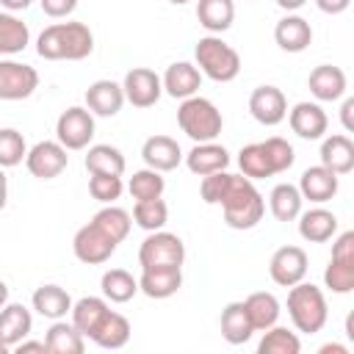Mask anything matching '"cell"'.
Here are the masks:
<instances>
[{
	"label": "cell",
	"mask_w": 354,
	"mask_h": 354,
	"mask_svg": "<svg viewBox=\"0 0 354 354\" xmlns=\"http://www.w3.org/2000/svg\"><path fill=\"white\" fill-rule=\"evenodd\" d=\"M36 53L44 61H83L94 53V33L86 22H55L39 33Z\"/></svg>",
	"instance_id": "obj_1"
},
{
	"label": "cell",
	"mask_w": 354,
	"mask_h": 354,
	"mask_svg": "<svg viewBox=\"0 0 354 354\" xmlns=\"http://www.w3.org/2000/svg\"><path fill=\"white\" fill-rule=\"evenodd\" d=\"M221 210H224L227 227H232V230H252V227H257L263 221L266 199L254 188V180H249L243 174H235L227 196L221 199Z\"/></svg>",
	"instance_id": "obj_2"
},
{
	"label": "cell",
	"mask_w": 354,
	"mask_h": 354,
	"mask_svg": "<svg viewBox=\"0 0 354 354\" xmlns=\"http://www.w3.org/2000/svg\"><path fill=\"white\" fill-rule=\"evenodd\" d=\"M288 315H290V324L296 332L301 335H315L326 326V318H329V304H326V296L318 285L313 282H296L290 285L288 290Z\"/></svg>",
	"instance_id": "obj_3"
},
{
	"label": "cell",
	"mask_w": 354,
	"mask_h": 354,
	"mask_svg": "<svg viewBox=\"0 0 354 354\" xmlns=\"http://www.w3.org/2000/svg\"><path fill=\"white\" fill-rule=\"evenodd\" d=\"M177 124L180 130L194 141V144H202V141H216L221 136V127H224V116L221 111L216 108L213 100L207 97H185L177 108Z\"/></svg>",
	"instance_id": "obj_4"
},
{
	"label": "cell",
	"mask_w": 354,
	"mask_h": 354,
	"mask_svg": "<svg viewBox=\"0 0 354 354\" xmlns=\"http://www.w3.org/2000/svg\"><path fill=\"white\" fill-rule=\"evenodd\" d=\"M194 58H196V69L205 77L216 80V83H230L241 72V55H238V50L232 44H227L216 33H207V36H202L196 41Z\"/></svg>",
	"instance_id": "obj_5"
},
{
	"label": "cell",
	"mask_w": 354,
	"mask_h": 354,
	"mask_svg": "<svg viewBox=\"0 0 354 354\" xmlns=\"http://www.w3.org/2000/svg\"><path fill=\"white\" fill-rule=\"evenodd\" d=\"M183 263H185V243L174 232L155 230L138 246L141 268H183Z\"/></svg>",
	"instance_id": "obj_6"
},
{
	"label": "cell",
	"mask_w": 354,
	"mask_h": 354,
	"mask_svg": "<svg viewBox=\"0 0 354 354\" xmlns=\"http://www.w3.org/2000/svg\"><path fill=\"white\" fill-rule=\"evenodd\" d=\"M94 138V113L83 105L66 108L55 122V141L66 149H86Z\"/></svg>",
	"instance_id": "obj_7"
},
{
	"label": "cell",
	"mask_w": 354,
	"mask_h": 354,
	"mask_svg": "<svg viewBox=\"0 0 354 354\" xmlns=\"http://www.w3.org/2000/svg\"><path fill=\"white\" fill-rule=\"evenodd\" d=\"M36 88H39V72L30 64L0 58V100L6 102L28 100Z\"/></svg>",
	"instance_id": "obj_8"
},
{
	"label": "cell",
	"mask_w": 354,
	"mask_h": 354,
	"mask_svg": "<svg viewBox=\"0 0 354 354\" xmlns=\"http://www.w3.org/2000/svg\"><path fill=\"white\" fill-rule=\"evenodd\" d=\"M122 91H124V102H130L133 108H152L163 94V83L155 69L133 66L122 80Z\"/></svg>",
	"instance_id": "obj_9"
},
{
	"label": "cell",
	"mask_w": 354,
	"mask_h": 354,
	"mask_svg": "<svg viewBox=\"0 0 354 354\" xmlns=\"http://www.w3.org/2000/svg\"><path fill=\"white\" fill-rule=\"evenodd\" d=\"M69 149L61 147L58 141H39L28 149L25 166L36 180H55L66 166H69Z\"/></svg>",
	"instance_id": "obj_10"
},
{
	"label": "cell",
	"mask_w": 354,
	"mask_h": 354,
	"mask_svg": "<svg viewBox=\"0 0 354 354\" xmlns=\"http://www.w3.org/2000/svg\"><path fill=\"white\" fill-rule=\"evenodd\" d=\"M307 266H310L307 252L301 246L288 243V246H279L271 254V260H268V277L279 288H290V285H296V282H301L307 277Z\"/></svg>",
	"instance_id": "obj_11"
},
{
	"label": "cell",
	"mask_w": 354,
	"mask_h": 354,
	"mask_svg": "<svg viewBox=\"0 0 354 354\" xmlns=\"http://www.w3.org/2000/svg\"><path fill=\"white\" fill-rule=\"evenodd\" d=\"M116 241H111L105 232H100L91 221L88 224H83L77 232H75V238H72V252H75V257L80 260V263H86V266H102V263H108L111 260V254L116 252Z\"/></svg>",
	"instance_id": "obj_12"
},
{
	"label": "cell",
	"mask_w": 354,
	"mask_h": 354,
	"mask_svg": "<svg viewBox=\"0 0 354 354\" xmlns=\"http://www.w3.org/2000/svg\"><path fill=\"white\" fill-rule=\"evenodd\" d=\"M249 113L263 127H274V124L285 122V116H288V100H285L282 88H277V86H257L249 94Z\"/></svg>",
	"instance_id": "obj_13"
},
{
	"label": "cell",
	"mask_w": 354,
	"mask_h": 354,
	"mask_svg": "<svg viewBox=\"0 0 354 354\" xmlns=\"http://www.w3.org/2000/svg\"><path fill=\"white\" fill-rule=\"evenodd\" d=\"M296 188H299L301 199H307V202H313V205H324V202H329V199L337 196L340 177H337L335 171H329L326 166L318 163V166H310V169L301 171Z\"/></svg>",
	"instance_id": "obj_14"
},
{
	"label": "cell",
	"mask_w": 354,
	"mask_h": 354,
	"mask_svg": "<svg viewBox=\"0 0 354 354\" xmlns=\"http://www.w3.org/2000/svg\"><path fill=\"white\" fill-rule=\"evenodd\" d=\"M288 124L299 138L318 141V138H324V133L329 127V116L318 102H296L288 111Z\"/></svg>",
	"instance_id": "obj_15"
},
{
	"label": "cell",
	"mask_w": 354,
	"mask_h": 354,
	"mask_svg": "<svg viewBox=\"0 0 354 354\" xmlns=\"http://www.w3.org/2000/svg\"><path fill=\"white\" fill-rule=\"evenodd\" d=\"M83 100H86V108H88L94 116L111 119V116H116V113L122 111V105H124V91H122V83L102 77V80H94V83L86 88Z\"/></svg>",
	"instance_id": "obj_16"
},
{
	"label": "cell",
	"mask_w": 354,
	"mask_h": 354,
	"mask_svg": "<svg viewBox=\"0 0 354 354\" xmlns=\"http://www.w3.org/2000/svg\"><path fill=\"white\" fill-rule=\"evenodd\" d=\"M307 88L310 94L318 100V102H337L346 88H348V80H346V72L340 66H332V64H321L310 72L307 77Z\"/></svg>",
	"instance_id": "obj_17"
},
{
	"label": "cell",
	"mask_w": 354,
	"mask_h": 354,
	"mask_svg": "<svg viewBox=\"0 0 354 354\" xmlns=\"http://www.w3.org/2000/svg\"><path fill=\"white\" fill-rule=\"evenodd\" d=\"M160 83H163V91H166L169 97L185 100V97H194V94L199 91V86H202V72H199L196 64H191V61H174V64L166 66Z\"/></svg>",
	"instance_id": "obj_18"
},
{
	"label": "cell",
	"mask_w": 354,
	"mask_h": 354,
	"mask_svg": "<svg viewBox=\"0 0 354 354\" xmlns=\"http://www.w3.org/2000/svg\"><path fill=\"white\" fill-rule=\"evenodd\" d=\"M185 158V166L191 174L196 177H207L213 171H224L230 166V152L227 147L216 144V141H202V144H194Z\"/></svg>",
	"instance_id": "obj_19"
},
{
	"label": "cell",
	"mask_w": 354,
	"mask_h": 354,
	"mask_svg": "<svg viewBox=\"0 0 354 354\" xmlns=\"http://www.w3.org/2000/svg\"><path fill=\"white\" fill-rule=\"evenodd\" d=\"M274 41L285 53H304L313 44V28L304 17L288 14L274 25Z\"/></svg>",
	"instance_id": "obj_20"
},
{
	"label": "cell",
	"mask_w": 354,
	"mask_h": 354,
	"mask_svg": "<svg viewBox=\"0 0 354 354\" xmlns=\"http://www.w3.org/2000/svg\"><path fill=\"white\" fill-rule=\"evenodd\" d=\"M296 218H299V235L307 243H326L329 238L337 235V216L321 205L301 210Z\"/></svg>",
	"instance_id": "obj_21"
},
{
	"label": "cell",
	"mask_w": 354,
	"mask_h": 354,
	"mask_svg": "<svg viewBox=\"0 0 354 354\" xmlns=\"http://www.w3.org/2000/svg\"><path fill=\"white\" fill-rule=\"evenodd\" d=\"M141 158L155 171H171L183 160V149L171 136H149L141 144Z\"/></svg>",
	"instance_id": "obj_22"
},
{
	"label": "cell",
	"mask_w": 354,
	"mask_h": 354,
	"mask_svg": "<svg viewBox=\"0 0 354 354\" xmlns=\"http://www.w3.org/2000/svg\"><path fill=\"white\" fill-rule=\"evenodd\" d=\"M33 329V315L25 304L19 301H6L0 307V340L14 348L19 340H25Z\"/></svg>",
	"instance_id": "obj_23"
},
{
	"label": "cell",
	"mask_w": 354,
	"mask_h": 354,
	"mask_svg": "<svg viewBox=\"0 0 354 354\" xmlns=\"http://www.w3.org/2000/svg\"><path fill=\"white\" fill-rule=\"evenodd\" d=\"M321 166H326L337 177L354 171V141L346 133L326 136L321 141Z\"/></svg>",
	"instance_id": "obj_24"
},
{
	"label": "cell",
	"mask_w": 354,
	"mask_h": 354,
	"mask_svg": "<svg viewBox=\"0 0 354 354\" xmlns=\"http://www.w3.org/2000/svg\"><path fill=\"white\" fill-rule=\"evenodd\" d=\"M183 288V268H141L138 290L147 299H169Z\"/></svg>",
	"instance_id": "obj_25"
},
{
	"label": "cell",
	"mask_w": 354,
	"mask_h": 354,
	"mask_svg": "<svg viewBox=\"0 0 354 354\" xmlns=\"http://www.w3.org/2000/svg\"><path fill=\"white\" fill-rule=\"evenodd\" d=\"M30 304L33 310L41 315V318H50V321H58V318H66L72 313V296L61 288V285H39L30 296Z\"/></svg>",
	"instance_id": "obj_26"
},
{
	"label": "cell",
	"mask_w": 354,
	"mask_h": 354,
	"mask_svg": "<svg viewBox=\"0 0 354 354\" xmlns=\"http://www.w3.org/2000/svg\"><path fill=\"white\" fill-rule=\"evenodd\" d=\"M44 346L50 354H83L86 351V337L80 335V329L66 321V318H58L50 324L47 335H44Z\"/></svg>",
	"instance_id": "obj_27"
},
{
	"label": "cell",
	"mask_w": 354,
	"mask_h": 354,
	"mask_svg": "<svg viewBox=\"0 0 354 354\" xmlns=\"http://www.w3.org/2000/svg\"><path fill=\"white\" fill-rule=\"evenodd\" d=\"M243 307H246V315H249L254 332H266L268 326H274V324L279 321V313H282L279 299H277L274 293H268V290H254V293H249V296L243 299Z\"/></svg>",
	"instance_id": "obj_28"
},
{
	"label": "cell",
	"mask_w": 354,
	"mask_h": 354,
	"mask_svg": "<svg viewBox=\"0 0 354 354\" xmlns=\"http://www.w3.org/2000/svg\"><path fill=\"white\" fill-rule=\"evenodd\" d=\"M218 329H221V337H224L230 346H243V343L254 335V329H252V321H249V315H246L243 301H230V304L221 310Z\"/></svg>",
	"instance_id": "obj_29"
},
{
	"label": "cell",
	"mask_w": 354,
	"mask_h": 354,
	"mask_svg": "<svg viewBox=\"0 0 354 354\" xmlns=\"http://www.w3.org/2000/svg\"><path fill=\"white\" fill-rule=\"evenodd\" d=\"M88 340H91V343H97L100 348L116 351V348L127 346V340H130V321H127L122 313L108 310V313H105V318L100 321V326L91 332V337H88Z\"/></svg>",
	"instance_id": "obj_30"
},
{
	"label": "cell",
	"mask_w": 354,
	"mask_h": 354,
	"mask_svg": "<svg viewBox=\"0 0 354 354\" xmlns=\"http://www.w3.org/2000/svg\"><path fill=\"white\" fill-rule=\"evenodd\" d=\"M196 19L207 33H224L232 28L235 3L232 0H196Z\"/></svg>",
	"instance_id": "obj_31"
},
{
	"label": "cell",
	"mask_w": 354,
	"mask_h": 354,
	"mask_svg": "<svg viewBox=\"0 0 354 354\" xmlns=\"http://www.w3.org/2000/svg\"><path fill=\"white\" fill-rule=\"evenodd\" d=\"M108 299L105 296H83L72 301V324L80 329L83 337H91V332L100 326V321L108 313Z\"/></svg>",
	"instance_id": "obj_32"
},
{
	"label": "cell",
	"mask_w": 354,
	"mask_h": 354,
	"mask_svg": "<svg viewBox=\"0 0 354 354\" xmlns=\"http://www.w3.org/2000/svg\"><path fill=\"white\" fill-rule=\"evenodd\" d=\"M83 166L88 174H124V155L119 147H111V144H91L86 158H83Z\"/></svg>",
	"instance_id": "obj_33"
},
{
	"label": "cell",
	"mask_w": 354,
	"mask_h": 354,
	"mask_svg": "<svg viewBox=\"0 0 354 354\" xmlns=\"http://www.w3.org/2000/svg\"><path fill=\"white\" fill-rule=\"evenodd\" d=\"M301 205L304 199L293 183H277L268 194V207L277 221H296V216L301 213Z\"/></svg>",
	"instance_id": "obj_34"
},
{
	"label": "cell",
	"mask_w": 354,
	"mask_h": 354,
	"mask_svg": "<svg viewBox=\"0 0 354 354\" xmlns=\"http://www.w3.org/2000/svg\"><path fill=\"white\" fill-rule=\"evenodd\" d=\"M30 44L28 22L11 11H0V55H17Z\"/></svg>",
	"instance_id": "obj_35"
},
{
	"label": "cell",
	"mask_w": 354,
	"mask_h": 354,
	"mask_svg": "<svg viewBox=\"0 0 354 354\" xmlns=\"http://www.w3.org/2000/svg\"><path fill=\"white\" fill-rule=\"evenodd\" d=\"M100 290H102V296L108 301L124 304L138 293V279L124 268H108L102 274V279H100Z\"/></svg>",
	"instance_id": "obj_36"
},
{
	"label": "cell",
	"mask_w": 354,
	"mask_h": 354,
	"mask_svg": "<svg viewBox=\"0 0 354 354\" xmlns=\"http://www.w3.org/2000/svg\"><path fill=\"white\" fill-rule=\"evenodd\" d=\"M91 224H94L100 232H105L111 241L122 243V241L127 238V232H130L133 216H130L124 207H116V205H105V207H100V210L91 216Z\"/></svg>",
	"instance_id": "obj_37"
},
{
	"label": "cell",
	"mask_w": 354,
	"mask_h": 354,
	"mask_svg": "<svg viewBox=\"0 0 354 354\" xmlns=\"http://www.w3.org/2000/svg\"><path fill=\"white\" fill-rule=\"evenodd\" d=\"M301 351V340L293 329L288 326H268L257 343V354H299Z\"/></svg>",
	"instance_id": "obj_38"
},
{
	"label": "cell",
	"mask_w": 354,
	"mask_h": 354,
	"mask_svg": "<svg viewBox=\"0 0 354 354\" xmlns=\"http://www.w3.org/2000/svg\"><path fill=\"white\" fill-rule=\"evenodd\" d=\"M238 166H241L243 177H249V180H266V177L274 174L271 160H268V155H266V149H263V141H254V144L241 147V152H238Z\"/></svg>",
	"instance_id": "obj_39"
},
{
	"label": "cell",
	"mask_w": 354,
	"mask_h": 354,
	"mask_svg": "<svg viewBox=\"0 0 354 354\" xmlns=\"http://www.w3.org/2000/svg\"><path fill=\"white\" fill-rule=\"evenodd\" d=\"M127 191L136 202H144V199H158L163 196L166 191V180H163V171H155V169H138L133 171L130 183H127Z\"/></svg>",
	"instance_id": "obj_40"
},
{
	"label": "cell",
	"mask_w": 354,
	"mask_h": 354,
	"mask_svg": "<svg viewBox=\"0 0 354 354\" xmlns=\"http://www.w3.org/2000/svg\"><path fill=\"white\" fill-rule=\"evenodd\" d=\"M133 221L147 230V232H155V230H163L166 221H169V207L166 202L158 196V199H144V202H136L133 205Z\"/></svg>",
	"instance_id": "obj_41"
},
{
	"label": "cell",
	"mask_w": 354,
	"mask_h": 354,
	"mask_svg": "<svg viewBox=\"0 0 354 354\" xmlns=\"http://www.w3.org/2000/svg\"><path fill=\"white\" fill-rule=\"evenodd\" d=\"M28 144L25 136L14 127H0V169H14L25 160Z\"/></svg>",
	"instance_id": "obj_42"
},
{
	"label": "cell",
	"mask_w": 354,
	"mask_h": 354,
	"mask_svg": "<svg viewBox=\"0 0 354 354\" xmlns=\"http://www.w3.org/2000/svg\"><path fill=\"white\" fill-rule=\"evenodd\" d=\"M124 191L122 174H91L88 177V194L102 202V205H113Z\"/></svg>",
	"instance_id": "obj_43"
},
{
	"label": "cell",
	"mask_w": 354,
	"mask_h": 354,
	"mask_svg": "<svg viewBox=\"0 0 354 354\" xmlns=\"http://www.w3.org/2000/svg\"><path fill=\"white\" fill-rule=\"evenodd\" d=\"M324 285H326L332 293H337V296L351 293V290H354V266L329 260V266L324 268Z\"/></svg>",
	"instance_id": "obj_44"
},
{
	"label": "cell",
	"mask_w": 354,
	"mask_h": 354,
	"mask_svg": "<svg viewBox=\"0 0 354 354\" xmlns=\"http://www.w3.org/2000/svg\"><path fill=\"white\" fill-rule=\"evenodd\" d=\"M232 177H235V174H230L227 169L202 177V183H199V196H202V202H205V205H221V199L227 196V191H230V185H232Z\"/></svg>",
	"instance_id": "obj_45"
},
{
	"label": "cell",
	"mask_w": 354,
	"mask_h": 354,
	"mask_svg": "<svg viewBox=\"0 0 354 354\" xmlns=\"http://www.w3.org/2000/svg\"><path fill=\"white\" fill-rule=\"evenodd\" d=\"M263 149H266V155H268V160H271V169H274V174H282V171H288V169L293 166V160H296V152H293V147H290L285 138H279V136H271V138H266V141H263Z\"/></svg>",
	"instance_id": "obj_46"
},
{
	"label": "cell",
	"mask_w": 354,
	"mask_h": 354,
	"mask_svg": "<svg viewBox=\"0 0 354 354\" xmlns=\"http://www.w3.org/2000/svg\"><path fill=\"white\" fill-rule=\"evenodd\" d=\"M329 260L354 266V232H351V230H346V232H340V235L335 238V243H332V257H329Z\"/></svg>",
	"instance_id": "obj_47"
},
{
	"label": "cell",
	"mask_w": 354,
	"mask_h": 354,
	"mask_svg": "<svg viewBox=\"0 0 354 354\" xmlns=\"http://www.w3.org/2000/svg\"><path fill=\"white\" fill-rule=\"evenodd\" d=\"M39 6H41V11H44L47 17L64 19V17H69V14L77 8V0H39Z\"/></svg>",
	"instance_id": "obj_48"
},
{
	"label": "cell",
	"mask_w": 354,
	"mask_h": 354,
	"mask_svg": "<svg viewBox=\"0 0 354 354\" xmlns=\"http://www.w3.org/2000/svg\"><path fill=\"white\" fill-rule=\"evenodd\" d=\"M340 122L346 133H354V97H346L340 105Z\"/></svg>",
	"instance_id": "obj_49"
},
{
	"label": "cell",
	"mask_w": 354,
	"mask_h": 354,
	"mask_svg": "<svg viewBox=\"0 0 354 354\" xmlns=\"http://www.w3.org/2000/svg\"><path fill=\"white\" fill-rule=\"evenodd\" d=\"M315 6H318V11L335 17V14H343L351 6V0H315Z\"/></svg>",
	"instance_id": "obj_50"
},
{
	"label": "cell",
	"mask_w": 354,
	"mask_h": 354,
	"mask_svg": "<svg viewBox=\"0 0 354 354\" xmlns=\"http://www.w3.org/2000/svg\"><path fill=\"white\" fill-rule=\"evenodd\" d=\"M11 351H17V354H30V351H41V354H47V346H44V340H19Z\"/></svg>",
	"instance_id": "obj_51"
},
{
	"label": "cell",
	"mask_w": 354,
	"mask_h": 354,
	"mask_svg": "<svg viewBox=\"0 0 354 354\" xmlns=\"http://www.w3.org/2000/svg\"><path fill=\"white\" fill-rule=\"evenodd\" d=\"M30 3H33V0H0V6H3L6 11H11V14H17V11H25Z\"/></svg>",
	"instance_id": "obj_52"
},
{
	"label": "cell",
	"mask_w": 354,
	"mask_h": 354,
	"mask_svg": "<svg viewBox=\"0 0 354 354\" xmlns=\"http://www.w3.org/2000/svg\"><path fill=\"white\" fill-rule=\"evenodd\" d=\"M304 3H307V0H277V6H279L282 11H288V14H296Z\"/></svg>",
	"instance_id": "obj_53"
},
{
	"label": "cell",
	"mask_w": 354,
	"mask_h": 354,
	"mask_svg": "<svg viewBox=\"0 0 354 354\" xmlns=\"http://www.w3.org/2000/svg\"><path fill=\"white\" fill-rule=\"evenodd\" d=\"M8 202V177H6V169H0V210L6 207Z\"/></svg>",
	"instance_id": "obj_54"
},
{
	"label": "cell",
	"mask_w": 354,
	"mask_h": 354,
	"mask_svg": "<svg viewBox=\"0 0 354 354\" xmlns=\"http://www.w3.org/2000/svg\"><path fill=\"white\" fill-rule=\"evenodd\" d=\"M332 351H335V354H348V348L340 346V343H326V346L318 348V354H332Z\"/></svg>",
	"instance_id": "obj_55"
},
{
	"label": "cell",
	"mask_w": 354,
	"mask_h": 354,
	"mask_svg": "<svg viewBox=\"0 0 354 354\" xmlns=\"http://www.w3.org/2000/svg\"><path fill=\"white\" fill-rule=\"evenodd\" d=\"M6 301H8V285H6L3 279H0V307H3Z\"/></svg>",
	"instance_id": "obj_56"
},
{
	"label": "cell",
	"mask_w": 354,
	"mask_h": 354,
	"mask_svg": "<svg viewBox=\"0 0 354 354\" xmlns=\"http://www.w3.org/2000/svg\"><path fill=\"white\" fill-rule=\"evenodd\" d=\"M8 351H11V348H8V346H6L3 340H0V354H8Z\"/></svg>",
	"instance_id": "obj_57"
},
{
	"label": "cell",
	"mask_w": 354,
	"mask_h": 354,
	"mask_svg": "<svg viewBox=\"0 0 354 354\" xmlns=\"http://www.w3.org/2000/svg\"><path fill=\"white\" fill-rule=\"evenodd\" d=\"M171 6H185V3H191V0H169Z\"/></svg>",
	"instance_id": "obj_58"
}]
</instances>
